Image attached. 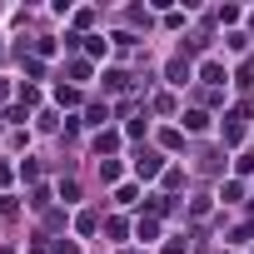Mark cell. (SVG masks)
I'll return each instance as SVG.
<instances>
[{
    "label": "cell",
    "instance_id": "6da1fadb",
    "mask_svg": "<svg viewBox=\"0 0 254 254\" xmlns=\"http://www.w3.org/2000/svg\"><path fill=\"white\" fill-rule=\"evenodd\" d=\"M160 170H165V155H160V150H140V155H135V175H140V180H155Z\"/></svg>",
    "mask_w": 254,
    "mask_h": 254
},
{
    "label": "cell",
    "instance_id": "7a4b0ae2",
    "mask_svg": "<svg viewBox=\"0 0 254 254\" xmlns=\"http://www.w3.org/2000/svg\"><path fill=\"white\" fill-rule=\"evenodd\" d=\"M170 85H190V60H170Z\"/></svg>",
    "mask_w": 254,
    "mask_h": 254
},
{
    "label": "cell",
    "instance_id": "3957f363",
    "mask_svg": "<svg viewBox=\"0 0 254 254\" xmlns=\"http://www.w3.org/2000/svg\"><path fill=\"white\" fill-rule=\"evenodd\" d=\"M185 130H194V135H199V130H209V115H199V110H190V115H185Z\"/></svg>",
    "mask_w": 254,
    "mask_h": 254
},
{
    "label": "cell",
    "instance_id": "277c9868",
    "mask_svg": "<svg viewBox=\"0 0 254 254\" xmlns=\"http://www.w3.org/2000/svg\"><path fill=\"white\" fill-rule=\"evenodd\" d=\"M135 234H140L145 244H155V234H160V224H155V219H140V229H135Z\"/></svg>",
    "mask_w": 254,
    "mask_h": 254
},
{
    "label": "cell",
    "instance_id": "5b68a950",
    "mask_svg": "<svg viewBox=\"0 0 254 254\" xmlns=\"http://www.w3.org/2000/svg\"><path fill=\"white\" fill-rule=\"evenodd\" d=\"M115 145H120V135H110V130H105V135H95V150H100V155H105V150H115Z\"/></svg>",
    "mask_w": 254,
    "mask_h": 254
},
{
    "label": "cell",
    "instance_id": "8992f818",
    "mask_svg": "<svg viewBox=\"0 0 254 254\" xmlns=\"http://www.w3.org/2000/svg\"><path fill=\"white\" fill-rule=\"evenodd\" d=\"M55 100H60V105H75V100H80V90H70V85H60V90H55Z\"/></svg>",
    "mask_w": 254,
    "mask_h": 254
},
{
    "label": "cell",
    "instance_id": "52a82bcc",
    "mask_svg": "<svg viewBox=\"0 0 254 254\" xmlns=\"http://www.w3.org/2000/svg\"><path fill=\"white\" fill-rule=\"evenodd\" d=\"M110 115H105V105H90V115H85V125H105Z\"/></svg>",
    "mask_w": 254,
    "mask_h": 254
},
{
    "label": "cell",
    "instance_id": "ba28073f",
    "mask_svg": "<svg viewBox=\"0 0 254 254\" xmlns=\"http://www.w3.org/2000/svg\"><path fill=\"white\" fill-rule=\"evenodd\" d=\"M219 194H224V199H229V204H234V199H239V194H244V185H239V180H229V185H224V190H219Z\"/></svg>",
    "mask_w": 254,
    "mask_h": 254
},
{
    "label": "cell",
    "instance_id": "9c48e42d",
    "mask_svg": "<svg viewBox=\"0 0 254 254\" xmlns=\"http://www.w3.org/2000/svg\"><path fill=\"white\" fill-rule=\"evenodd\" d=\"M165 254H185V244H180V239H175V244H165Z\"/></svg>",
    "mask_w": 254,
    "mask_h": 254
}]
</instances>
